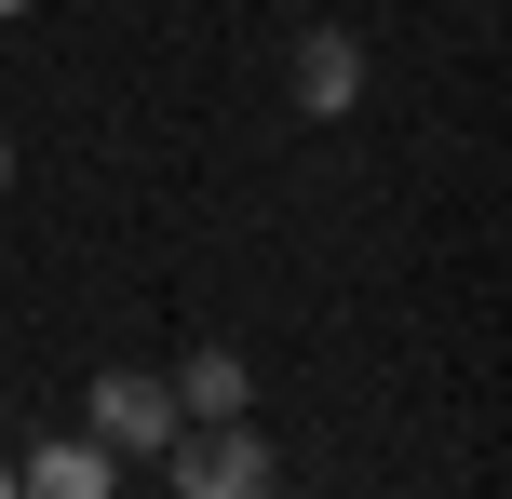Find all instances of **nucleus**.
Masks as SVG:
<instances>
[{
    "instance_id": "f257e3e1",
    "label": "nucleus",
    "mask_w": 512,
    "mask_h": 499,
    "mask_svg": "<svg viewBox=\"0 0 512 499\" xmlns=\"http://www.w3.org/2000/svg\"><path fill=\"white\" fill-rule=\"evenodd\" d=\"M162 486L176 499H256L270 486V446H256L243 419H176L162 432Z\"/></svg>"
},
{
    "instance_id": "f03ea898",
    "label": "nucleus",
    "mask_w": 512,
    "mask_h": 499,
    "mask_svg": "<svg viewBox=\"0 0 512 499\" xmlns=\"http://www.w3.org/2000/svg\"><path fill=\"white\" fill-rule=\"evenodd\" d=\"M81 419H95V446H108V459H162V432H176L189 405H176V378H149V365H108L95 392H81Z\"/></svg>"
},
{
    "instance_id": "7ed1b4c3",
    "label": "nucleus",
    "mask_w": 512,
    "mask_h": 499,
    "mask_svg": "<svg viewBox=\"0 0 512 499\" xmlns=\"http://www.w3.org/2000/svg\"><path fill=\"white\" fill-rule=\"evenodd\" d=\"M297 108H310V122L364 108V41H351V27H310V41H297Z\"/></svg>"
},
{
    "instance_id": "20e7f679",
    "label": "nucleus",
    "mask_w": 512,
    "mask_h": 499,
    "mask_svg": "<svg viewBox=\"0 0 512 499\" xmlns=\"http://www.w3.org/2000/svg\"><path fill=\"white\" fill-rule=\"evenodd\" d=\"M14 486H41V499H108V486H122V459H108L95 432H68V446H41V459H14Z\"/></svg>"
},
{
    "instance_id": "39448f33",
    "label": "nucleus",
    "mask_w": 512,
    "mask_h": 499,
    "mask_svg": "<svg viewBox=\"0 0 512 499\" xmlns=\"http://www.w3.org/2000/svg\"><path fill=\"white\" fill-rule=\"evenodd\" d=\"M243 392H256L243 351H189V365H176V405H189V419H243Z\"/></svg>"
},
{
    "instance_id": "423d86ee",
    "label": "nucleus",
    "mask_w": 512,
    "mask_h": 499,
    "mask_svg": "<svg viewBox=\"0 0 512 499\" xmlns=\"http://www.w3.org/2000/svg\"><path fill=\"white\" fill-rule=\"evenodd\" d=\"M0 189H14V135H0Z\"/></svg>"
},
{
    "instance_id": "0eeeda50",
    "label": "nucleus",
    "mask_w": 512,
    "mask_h": 499,
    "mask_svg": "<svg viewBox=\"0 0 512 499\" xmlns=\"http://www.w3.org/2000/svg\"><path fill=\"white\" fill-rule=\"evenodd\" d=\"M14 14H27V0H0V27H14Z\"/></svg>"
},
{
    "instance_id": "6e6552de",
    "label": "nucleus",
    "mask_w": 512,
    "mask_h": 499,
    "mask_svg": "<svg viewBox=\"0 0 512 499\" xmlns=\"http://www.w3.org/2000/svg\"><path fill=\"white\" fill-rule=\"evenodd\" d=\"M0 486H14V459H0Z\"/></svg>"
}]
</instances>
